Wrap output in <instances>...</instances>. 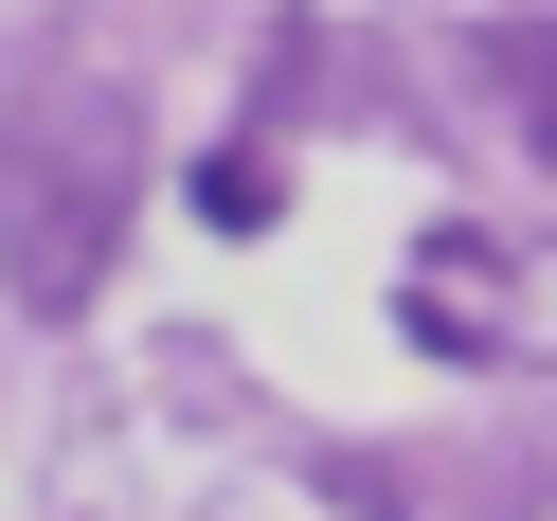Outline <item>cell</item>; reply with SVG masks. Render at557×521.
Instances as JSON below:
<instances>
[{"mask_svg": "<svg viewBox=\"0 0 557 521\" xmlns=\"http://www.w3.org/2000/svg\"><path fill=\"white\" fill-rule=\"evenodd\" d=\"M521 306H557V270H521L504 234H413V270H396V324L432 360H521Z\"/></svg>", "mask_w": 557, "mask_h": 521, "instance_id": "obj_1", "label": "cell"}, {"mask_svg": "<svg viewBox=\"0 0 557 521\" xmlns=\"http://www.w3.org/2000/svg\"><path fill=\"white\" fill-rule=\"evenodd\" d=\"M485 90H504V109H521V145L557 162V18H504V37H485Z\"/></svg>", "mask_w": 557, "mask_h": 521, "instance_id": "obj_2", "label": "cell"}, {"mask_svg": "<svg viewBox=\"0 0 557 521\" xmlns=\"http://www.w3.org/2000/svg\"><path fill=\"white\" fill-rule=\"evenodd\" d=\"M198 216H216V234H270V216H288V162H270V145H216V162H198Z\"/></svg>", "mask_w": 557, "mask_h": 521, "instance_id": "obj_3", "label": "cell"}]
</instances>
